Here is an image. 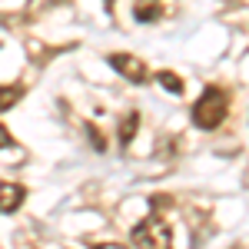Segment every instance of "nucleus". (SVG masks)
I'll return each instance as SVG.
<instances>
[{"label":"nucleus","mask_w":249,"mask_h":249,"mask_svg":"<svg viewBox=\"0 0 249 249\" xmlns=\"http://www.w3.org/2000/svg\"><path fill=\"white\" fill-rule=\"evenodd\" d=\"M93 249H126V246H123V243H96Z\"/></svg>","instance_id":"obj_11"},{"label":"nucleus","mask_w":249,"mask_h":249,"mask_svg":"<svg viewBox=\"0 0 249 249\" xmlns=\"http://www.w3.org/2000/svg\"><path fill=\"white\" fill-rule=\"evenodd\" d=\"M20 96H23V87L20 83H3L0 87V113H7L10 107H17Z\"/></svg>","instance_id":"obj_5"},{"label":"nucleus","mask_w":249,"mask_h":249,"mask_svg":"<svg viewBox=\"0 0 249 249\" xmlns=\"http://www.w3.org/2000/svg\"><path fill=\"white\" fill-rule=\"evenodd\" d=\"M130 243L136 249H173V236H170V226L163 223V216H146L143 223L133 226Z\"/></svg>","instance_id":"obj_2"},{"label":"nucleus","mask_w":249,"mask_h":249,"mask_svg":"<svg viewBox=\"0 0 249 249\" xmlns=\"http://www.w3.org/2000/svg\"><path fill=\"white\" fill-rule=\"evenodd\" d=\"M133 14H136V20H140V23H146V20H156V17H160V7H156V3H150V7H143V3H140Z\"/></svg>","instance_id":"obj_8"},{"label":"nucleus","mask_w":249,"mask_h":249,"mask_svg":"<svg viewBox=\"0 0 249 249\" xmlns=\"http://www.w3.org/2000/svg\"><path fill=\"white\" fill-rule=\"evenodd\" d=\"M136 126H140V113H130L126 116V123H120V143H123V146H130V140H133L136 136Z\"/></svg>","instance_id":"obj_7"},{"label":"nucleus","mask_w":249,"mask_h":249,"mask_svg":"<svg viewBox=\"0 0 249 249\" xmlns=\"http://www.w3.org/2000/svg\"><path fill=\"white\" fill-rule=\"evenodd\" d=\"M7 146H14V136L7 133L3 126H0V150H7Z\"/></svg>","instance_id":"obj_10"},{"label":"nucleus","mask_w":249,"mask_h":249,"mask_svg":"<svg viewBox=\"0 0 249 249\" xmlns=\"http://www.w3.org/2000/svg\"><path fill=\"white\" fill-rule=\"evenodd\" d=\"M23 199H27V190L20 183H0V216L17 213L23 206Z\"/></svg>","instance_id":"obj_4"},{"label":"nucleus","mask_w":249,"mask_h":249,"mask_svg":"<svg viewBox=\"0 0 249 249\" xmlns=\"http://www.w3.org/2000/svg\"><path fill=\"white\" fill-rule=\"evenodd\" d=\"M156 83L166 90V93H176V96H183V77H176L173 70H160L156 73Z\"/></svg>","instance_id":"obj_6"},{"label":"nucleus","mask_w":249,"mask_h":249,"mask_svg":"<svg viewBox=\"0 0 249 249\" xmlns=\"http://www.w3.org/2000/svg\"><path fill=\"white\" fill-rule=\"evenodd\" d=\"M230 113V93L223 87H206L203 96L193 103V123L199 130H216L223 126V120Z\"/></svg>","instance_id":"obj_1"},{"label":"nucleus","mask_w":249,"mask_h":249,"mask_svg":"<svg viewBox=\"0 0 249 249\" xmlns=\"http://www.w3.org/2000/svg\"><path fill=\"white\" fill-rule=\"evenodd\" d=\"M110 67L116 73H123V80H130V83H146L150 80V67L136 53H110Z\"/></svg>","instance_id":"obj_3"},{"label":"nucleus","mask_w":249,"mask_h":249,"mask_svg":"<svg viewBox=\"0 0 249 249\" xmlns=\"http://www.w3.org/2000/svg\"><path fill=\"white\" fill-rule=\"evenodd\" d=\"M87 133H90V143H93L96 150H107V143H103V136H100V130H93V126L87 123Z\"/></svg>","instance_id":"obj_9"}]
</instances>
